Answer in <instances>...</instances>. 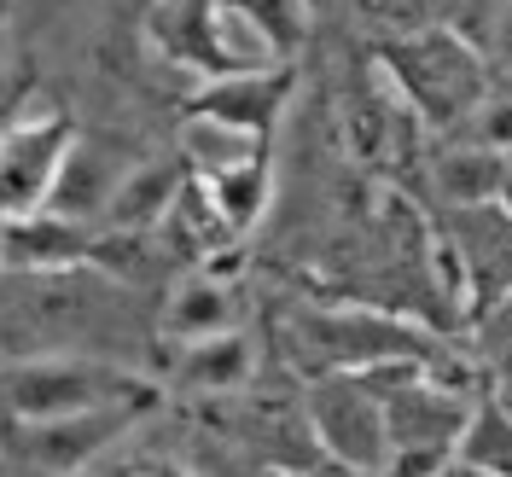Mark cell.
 <instances>
[{"instance_id": "6da1fadb", "label": "cell", "mask_w": 512, "mask_h": 477, "mask_svg": "<svg viewBox=\"0 0 512 477\" xmlns=\"http://www.w3.org/2000/svg\"><path fill=\"white\" fill-rule=\"evenodd\" d=\"M384 82L425 128H460L489 111L495 76L483 53L448 24H425L414 35H390L379 47Z\"/></svg>"}, {"instance_id": "7a4b0ae2", "label": "cell", "mask_w": 512, "mask_h": 477, "mask_svg": "<svg viewBox=\"0 0 512 477\" xmlns=\"http://www.w3.org/2000/svg\"><path fill=\"white\" fill-rule=\"evenodd\" d=\"M123 402H152V384H140L123 367H105L88 355H53V361H18L0 373V408L12 425L41 419H76Z\"/></svg>"}, {"instance_id": "3957f363", "label": "cell", "mask_w": 512, "mask_h": 477, "mask_svg": "<svg viewBox=\"0 0 512 477\" xmlns=\"http://www.w3.org/2000/svg\"><path fill=\"white\" fill-rule=\"evenodd\" d=\"M303 414L315 431L320 454L338 472L379 477L390 472V402L367 373H326L309 384Z\"/></svg>"}, {"instance_id": "277c9868", "label": "cell", "mask_w": 512, "mask_h": 477, "mask_svg": "<svg viewBox=\"0 0 512 477\" xmlns=\"http://www.w3.org/2000/svg\"><path fill=\"white\" fill-rule=\"evenodd\" d=\"M70 152H76V123L64 111H24L0 134V227L41 216L53 204Z\"/></svg>"}, {"instance_id": "5b68a950", "label": "cell", "mask_w": 512, "mask_h": 477, "mask_svg": "<svg viewBox=\"0 0 512 477\" xmlns=\"http://www.w3.org/2000/svg\"><path fill=\"white\" fill-rule=\"evenodd\" d=\"M297 344H303V361H315L320 373H373V367H390V361H431V350L419 344L408 326L384 315H355V309H338V315H303L297 320Z\"/></svg>"}, {"instance_id": "8992f818", "label": "cell", "mask_w": 512, "mask_h": 477, "mask_svg": "<svg viewBox=\"0 0 512 477\" xmlns=\"http://www.w3.org/2000/svg\"><path fill=\"white\" fill-rule=\"evenodd\" d=\"M448 256L460 303L472 315H489L512 297V210L507 204H478V210H448Z\"/></svg>"}, {"instance_id": "52a82bcc", "label": "cell", "mask_w": 512, "mask_h": 477, "mask_svg": "<svg viewBox=\"0 0 512 477\" xmlns=\"http://www.w3.org/2000/svg\"><path fill=\"white\" fill-rule=\"evenodd\" d=\"M152 402H123V408H99V414H76V419H41V425H12L6 419V454L30 472H76L99 460L111 443H123L128 425L146 414Z\"/></svg>"}, {"instance_id": "ba28073f", "label": "cell", "mask_w": 512, "mask_h": 477, "mask_svg": "<svg viewBox=\"0 0 512 477\" xmlns=\"http://www.w3.org/2000/svg\"><path fill=\"white\" fill-rule=\"evenodd\" d=\"M88 251H94L88 227L59 216V210H41V216L0 227V262L18 268V274H59V268L88 262Z\"/></svg>"}, {"instance_id": "9c48e42d", "label": "cell", "mask_w": 512, "mask_h": 477, "mask_svg": "<svg viewBox=\"0 0 512 477\" xmlns=\"http://www.w3.org/2000/svg\"><path fill=\"white\" fill-rule=\"evenodd\" d=\"M181 163H187V175H198V181H222V175H239V169L268 163V134L239 128V123H227V117L192 111L187 123H181Z\"/></svg>"}, {"instance_id": "30bf717a", "label": "cell", "mask_w": 512, "mask_h": 477, "mask_svg": "<svg viewBox=\"0 0 512 477\" xmlns=\"http://www.w3.org/2000/svg\"><path fill=\"white\" fill-rule=\"evenodd\" d=\"M222 332H239V303H233V286L222 274L198 268L181 286L169 291L163 303V338H175L181 350L187 344H204V338H222Z\"/></svg>"}, {"instance_id": "8fae6325", "label": "cell", "mask_w": 512, "mask_h": 477, "mask_svg": "<svg viewBox=\"0 0 512 477\" xmlns=\"http://www.w3.org/2000/svg\"><path fill=\"white\" fill-rule=\"evenodd\" d=\"M291 88H297L291 64L286 70H245V76H222V82H210L204 94L192 99V111H204V117H227V123H239V128L268 134L274 117L286 111Z\"/></svg>"}, {"instance_id": "7c38bea8", "label": "cell", "mask_w": 512, "mask_h": 477, "mask_svg": "<svg viewBox=\"0 0 512 477\" xmlns=\"http://www.w3.org/2000/svg\"><path fill=\"white\" fill-rule=\"evenodd\" d=\"M187 187V163H140V169H128L117 198H111V227H123V233H146V227L169 222V210H175V198Z\"/></svg>"}, {"instance_id": "4fadbf2b", "label": "cell", "mask_w": 512, "mask_h": 477, "mask_svg": "<svg viewBox=\"0 0 512 477\" xmlns=\"http://www.w3.org/2000/svg\"><path fill=\"white\" fill-rule=\"evenodd\" d=\"M512 152L501 146H448L437 158V192L448 198V210H478V204H501Z\"/></svg>"}, {"instance_id": "5bb4252c", "label": "cell", "mask_w": 512, "mask_h": 477, "mask_svg": "<svg viewBox=\"0 0 512 477\" xmlns=\"http://www.w3.org/2000/svg\"><path fill=\"white\" fill-rule=\"evenodd\" d=\"M123 175L128 169H117L99 146L76 140V152H70V163H64V175H59V187H53V204H47V210H59V216H70V222H88V216H99V210H111Z\"/></svg>"}, {"instance_id": "9a60e30c", "label": "cell", "mask_w": 512, "mask_h": 477, "mask_svg": "<svg viewBox=\"0 0 512 477\" xmlns=\"http://www.w3.org/2000/svg\"><path fill=\"white\" fill-rule=\"evenodd\" d=\"M256 355L245 344V332H222V338H204V344H187L181 350V367H175V384L181 390H198V396H227L239 384H251Z\"/></svg>"}, {"instance_id": "2e32d148", "label": "cell", "mask_w": 512, "mask_h": 477, "mask_svg": "<svg viewBox=\"0 0 512 477\" xmlns=\"http://www.w3.org/2000/svg\"><path fill=\"white\" fill-rule=\"evenodd\" d=\"M454 460H466V466H478V472H489V477H512V414L501 402H478V408H472Z\"/></svg>"}, {"instance_id": "e0dca14e", "label": "cell", "mask_w": 512, "mask_h": 477, "mask_svg": "<svg viewBox=\"0 0 512 477\" xmlns=\"http://www.w3.org/2000/svg\"><path fill=\"white\" fill-rule=\"evenodd\" d=\"M198 181V175H192ZM210 198H216V210H222L227 233L239 239V233H251L262 222V204H268V163H256V169H239V175H222V181H204Z\"/></svg>"}, {"instance_id": "ac0fdd59", "label": "cell", "mask_w": 512, "mask_h": 477, "mask_svg": "<svg viewBox=\"0 0 512 477\" xmlns=\"http://www.w3.org/2000/svg\"><path fill=\"white\" fill-rule=\"evenodd\" d=\"M431 477H489V472H478V466H466V460H448V466H437Z\"/></svg>"}, {"instance_id": "d6986e66", "label": "cell", "mask_w": 512, "mask_h": 477, "mask_svg": "<svg viewBox=\"0 0 512 477\" xmlns=\"http://www.w3.org/2000/svg\"><path fill=\"white\" fill-rule=\"evenodd\" d=\"M134 477H181V472H169V466H146V472H134Z\"/></svg>"}, {"instance_id": "ffe728a7", "label": "cell", "mask_w": 512, "mask_h": 477, "mask_svg": "<svg viewBox=\"0 0 512 477\" xmlns=\"http://www.w3.org/2000/svg\"><path fill=\"white\" fill-rule=\"evenodd\" d=\"M501 204L512 210V163H507V187H501Z\"/></svg>"}, {"instance_id": "44dd1931", "label": "cell", "mask_w": 512, "mask_h": 477, "mask_svg": "<svg viewBox=\"0 0 512 477\" xmlns=\"http://www.w3.org/2000/svg\"><path fill=\"white\" fill-rule=\"evenodd\" d=\"M0 268H6V262H0Z\"/></svg>"}, {"instance_id": "7402d4cb", "label": "cell", "mask_w": 512, "mask_h": 477, "mask_svg": "<svg viewBox=\"0 0 512 477\" xmlns=\"http://www.w3.org/2000/svg\"><path fill=\"white\" fill-rule=\"evenodd\" d=\"M507 152H512V146H507Z\"/></svg>"}]
</instances>
